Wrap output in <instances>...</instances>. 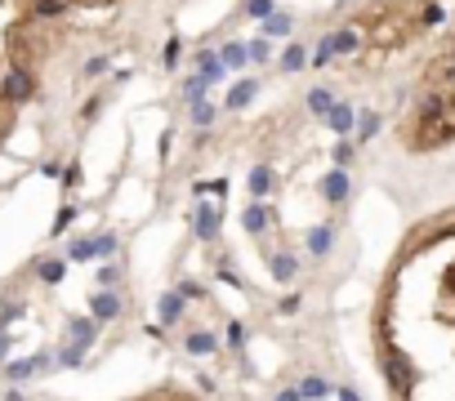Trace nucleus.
<instances>
[{
    "mask_svg": "<svg viewBox=\"0 0 455 401\" xmlns=\"http://www.w3.org/2000/svg\"><path fill=\"white\" fill-rule=\"evenodd\" d=\"M303 397H326V384L321 379H303Z\"/></svg>",
    "mask_w": 455,
    "mask_h": 401,
    "instance_id": "29",
    "label": "nucleus"
},
{
    "mask_svg": "<svg viewBox=\"0 0 455 401\" xmlns=\"http://www.w3.org/2000/svg\"><path fill=\"white\" fill-rule=\"evenodd\" d=\"M196 76H201L205 85H214V81H219V76H223V63H219V54H201V72H196Z\"/></svg>",
    "mask_w": 455,
    "mask_h": 401,
    "instance_id": "5",
    "label": "nucleus"
},
{
    "mask_svg": "<svg viewBox=\"0 0 455 401\" xmlns=\"http://www.w3.org/2000/svg\"><path fill=\"white\" fill-rule=\"evenodd\" d=\"M196 236H201V241H214V236H219V209H210V205L196 209Z\"/></svg>",
    "mask_w": 455,
    "mask_h": 401,
    "instance_id": "3",
    "label": "nucleus"
},
{
    "mask_svg": "<svg viewBox=\"0 0 455 401\" xmlns=\"http://www.w3.org/2000/svg\"><path fill=\"white\" fill-rule=\"evenodd\" d=\"M99 72H108V59H90V63H85V76H99Z\"/></svg>",
    "mask_w": 455,
    "mask_h": 401,
    "instance_id": "34",
    "label": "nucleus"
},
{
    "mask_svg": "<svg viewBox=\"0 0 455 401\" xmlns=\"http://www.w3.org/2000/svg\"><path fill=\"white\" fill-rule=\"evenodd\" d=\"M192 116H196V125H210V121H214V107H210V103H196Z\"/></svg>",
    "mask_w": 455,
    "mask_h": 401,
    "instance_id": "25",
    "label": "nucleus"
},
{
    "mask_svg": "<svg viewBox=\"0 0 455 401\" xmlns=\"http://www.w3.org/2000/svg\"><path fill=\"white\" fill-rule=\"evenodd\" d=\"M179 59H183V45L170 41V45H165V67H179Z\"/></svg>",
    "mask_w": 455,
    "mask_h": 401,
    "instance_id": "27",
    "label": "nucleus"
},
{
    "mask_svg": "<svg viewBox=\"0 0 455 401\" xmlns=\"http://www.w3.org/2000/svg\"><path fill=\"white\" fill-rule=\"evenodd\" d=\"M451 85H455V67H451Z\"/></svg>",
    "mask_w": 455,
    "mask_h": 401,
    "instance_id": "39",
    "label": "nucleus"
},
{
    "mask_svg": "<svg viewBox=\"0 0 455 401\" xmlns=\"http://www.w3.org/2000/svg\"><path fill=\"white\" fill-rule=\"evenodd\" d=\"M245 54H250V59L259 63V59H268V45H263V41H254V45H250V50H245Z\"/></svg>",
    "mask_w": 455,
    "mask_h": 401,
    "instance_id": "35",
    "label": "nucleus"
},
{
    "mask_svg": "<svg viewBox=\"0 0 455 401\" xmlns=\"http://www.w3.org/2000/svg\"><path fill=\"white\" fill-rule=\"evenodd\" d=\"M0 138H5V130H0Z\"/></svg>",
    "mask_w": 455,
    "mask_h": 401,
    "instance_id": "40",
    "label": "nucleus"
},
{
    "mask_svg": "<svg viewBox=\"0 0 455 401\" xmlns=\"http://www.w3.org/2000/svg\"><path fill=\"white\" fill-rule=\"evenodd\" d=\"M303 63H308V54H303V50H299V45H290V50H286V54H281V67H286V72H299V67H303Z\"/></svg>",
    "mask_w": 455,
    "mask_h": 401,
    "instance_id": "18",
    "label": "nucleus"
},
{
    "mask_svg": "<svg viewBox=\"0 0 455 401\" xmlns=\"http://www.w3.org/2000/svg\"><path fill=\"white\" fill-rule=\"evenodd\" d=\"M321 192H326V200H335V205H339V200L348 196V178H344V169H335V174L321 178Z\"/></svg>",
    "mask_w": 455,
    "mask_h": 401,
    "instance_id": "4",
    "label": "nucleus"
},
{
    "mask_svg": "<svg viewBox=\"0 0 455 401\" xmlns=\"http://www.w3.org/2000/svg\"><path fill=\"white\" fill-rule=\"evenodd\" d=\"M63 272H68V263H63V259H45L41 263V281H63Z\"/></svg>",
    "mask_w": 455,
    "mask_h": 401,
    "instance_id": "17",
    "label": "nucleus"
},
{
    "mask_svg": "<svg viewBox=\"0 0 455 401\" xmlns=\"http://www.w3.org/2000/svg\"><path fill=\"white\" fill-rule=\"evenodd\" d=\"M348 125H353V112H348V107H330V130L348 134Z\"/></svg>",
    "mask_w": 455,
    "mask_h": 401,
    "instance_id": "16",
    "label": "nucleus"
},
{
    "mask_svg": "<svg viewBox=\"0 0 455 401\" xmlns=\"http://www.w3.org/2000/svg\"><path fill=\"white\" fill-rule=\"evenodd\" d=\"M272 276H277V281H290V276H295V254H277V259H272Z\"/></svg>",
    "mask_w": 455,
    "mask_h": 401,
    "instance_id": "10",
    "label": "nucleus"
},
{
    "mask_svg": "<svg viewBox=\"0 0 455 401\" xmlns=\"http://www.w3.org/2000/svg\"><path fill=\"white\" fill-rule=\"evenodd\" d=\"M183 317V294H165L161 299V321H179Z\"/></svg>",
    "mask_w": 455,
    "mask_h": 401,
    "instance_id": "7",
    "label": "nucleus"
},
{
    "mask_svg": "<svg viewBox=\"0 0 455 401\" xmlns=\"http://www.w3.org/2000/svg\"><path fill=\"white\" fill-rule=\"evenodd\" d=\"M72 218H76V209H72V205H63V209H59V218H54V232H63Z\"/></svg>",
    "mask_w": 455,
    "mask_h": 401,
    "instance_id": "30",
    "label": "nucleus"
},
{
    "mask_svg": "<svg viewBox=\"0 0 455 401\" xmlns=\"http://www.w3.org/2000/svg\"><path fill=\"white\" fill-rule=\"evenodd\" d=\"M250 99H254V81H241V85H232V94H228V107H245Z\"/></svg>",
    "mask_w": 455,
    "mask_h": 401,
    "instance_id": "8",
    "label": "nucleus"
},
{
    "mask_svg": "<svg viewBox=\"0 0 455 401\" xmlns=\"http://www.w3.org/2000/svg\"><path fill=\"white\" fill-rule=\"evenodd\" d=\"M277 401H299V393H281V397H277Z\"/></svg>",
    "mask_w": 455,
    "mask_h": 401,
    "instance_id": "37",
    "label": "nucleus"
},
{
    "mask_svg": "<svg viewBox=\"0 0 455 401\" xmlns=\"http://www.w3.org/2000/svg\"><path fill=\"white\" fill-rule=\"evenodd\" d=\"M335 161H339V165H348V161H353V143H339V147H335Z\"/></svg>",
    "mask_w": 455,
    "mask_h": 401,
    "instance_id": "33",
    "label": "nucleus"
},
{
    "mask_svg": "<svg viewBox=\"0 0 455 401\" xmlns=\"http://www.w3.org/2000/svg\"><path fill=\"white\" fill-rule=\"evenodd\" d=\"M245 14H250V18H268L272 14V0H245Z\"/></svg>",
    "mask_w": 455,
    "mask_h": 401,
    "instance_id": "24",
    "label": "nucleus"
},
{
    "mask_svg": "<svg viewBox=\"0 0 455 401\" xmlns=\"http://www.w3.org/2000/svg\"><path fill=\"white\" fill-rule=\"evenodd\" d=\"M308 107L317 112V116H330V107H335V103H330V90H312L308 94Z\"/></svg>",
    "mask_w": 455,
    "mask_h": 401,
    "instance_id": "12",
    "label": "nucleus"
},
{
    "mask_svg": "<svg viewBox=\"0 0 455 401\" xmlns=\"http://www.w3.org/2000/svg\"><path fill=\"white\" fill-rule=\"evenodd\" d=\"M183 99L192 103V107H196V103H205V81H201V76H192V81H188V94H183Z\"/></svg>",
    "mask_w": 455,
    "mask_h": 401,
    "instance_id": "20",
    "label": "nucleus"
},
{
    "mask_svg": "<svg viewBox=\"0 0 455 401\" xmlns=\"http://www.w3.org/2000/svg\"><path fill=\"white\" fill-rule=\"evenodd\" d=\"M219 63H223V67H241V63H245V45H241V41H232V45H223V54H219Z\"/></svg>",
    "mask_w": 455,
    "mask_h": 401,
    "instance_id": "9",
    "label": "nucleus"
},
{
    "mask_svg": "<svg viewBox=\"0 0 455 401\" xmlns=\"http://www.w3.org/2000/svg\"><path fill=\"white\" fill-rule=\"evenodd\" d=\"M210 348H214V339H210V334H192V339H188V352H196V357H205Z\"/></svg>",
    "mask_w": 455,
    "mask_h": 401,
    "instance_id": "21",
    "label": "nucleus"
},
{
    "mask_svg": "<svg viewBox=\"0 0 455 401\" xmlns=\"http://www.w3.org/2000/svg\"><path fill=\"white\" fill-rule=\"evenodd\" d=\"M72 259H94V245L90 241H76L72 245Z\"/></svg>",
    "mask_w": 455,
    "mask_h": 401,
    "instance_id": "32",
    "label": "nucleus"
},
{
    "mask_svg": "<svg viewBox=\"0 0 455 401\" xmlns=\"http://www.w3.org/2000/svg\"><path fill=\"white\" fill-rule=\"evenodd\" d=\"M68 326H72V334H76V348H85V343L94 339V326H90V321H85V317H72Z\"/></svg>",
    "mask_w": 455,
    "mask_h": 401,
    "instance_id": "15",
    "label": "nucleus"
},
{
    "mask_svg": "<svg viewBox=\"0 0 455 401\" xmlns=\"http://www.w3.org/2000/svg\"><path fill=\"white\" fill-rule=\"evenodd\" d=\"M94 254H112V250H117V236H94Z\"/></svg>",
    "mask_w": 455,
    "mask_h": 401,
    "instance_id": "26",
    "label": "nucleus"
},
{
    "mask_svg": "<svg viewBox=\"0 0 455 401\" xmlns=\"http://www.w3.org/2000/svg\"><path fill=\"white\" fill-rule=\"evenodd\" d=\"M353 45H357V36H353V32H339V36H330V50H335V54H348Z\"/></svg>",
    "mask_w": 455,
    "mask_h": 401,
    "instance_id": "22",
    "label": "nucleus"
},
{
    "mask_svg": "<svg viewBox=\"0 0 455 401\" xmlns=\"http://www.w3.org/2000/svg\"><path fill=\"white\" fill-rule=\"evenodd\" d=\"M308 250L312 254H326L330 250V227H312V232H308Z\"/></svg>",
    "mask_w": 455,
    "mask_h": 401,
    "instance_id": "13",
    "label": "nucleus"
},
{
    "mask_svg": "<svg viewBox=\"0 0 455 401\" xmlns=\"http://www.w3.org/2000/svg\"><path fill=\"white\" fill-rule=\"evenodd\" d=\"M375 130H379V116H375V112H366V116H362V130H357V134H362V138H371Z\"/></svg>",
    "mask_w": 455,
    "mask_h": 401,
    "instance_id": "28",
    "label": "nucleus"
},
{
    "mask_svg": "<svg viewBox=\"0 0 455 401\" xmlns=\"http://www.w3.org/2000/svg\"><path fill=\"white\" fill-rule=\"evenodd\" d=\"M268 187H272V169H250V192L254 196H263V192H268Z\"/></svg>",
    "mask_w": 455,
    "mask_h": 401,
    "instance_id": "14",
    "label": "nucleus"
},
{
    "mask_svg": "<svg viewBox=\"0 0 455 401\" xmlns=\"http://www.w3.org/2000/svg\"><path fill=\"white\" fill-rule=\"evenodd\" d=\"M330 54H335V50H330V36H326V41L317 45V59H312V63H317V67H326V63H330Z\"/></svg>",
    "mask_w": 455,
    "mask_h": 401,
    "instance_id": "31",
    "label": "nucleus"
},
{
    "mask_svg": "<svg viewBox=\"0 0 455 401\" xmlns=\"http://www.w3.org/2000/svg\"><path fill=\"white\" fill-rule=\"evenodd\" d=\"M90 308H94V317H99V321H117V317H121V299H117L112 290L94 294V303H90Z\"/></svg>",
    "mask_w": 455,
    "mask_h": 401,
    "instance_id": "2",
    "label": "nucleus"
},
{
    "mask_svg": "<svg viewBox=\"0 0 455 401\" xmlns=\"http://www.w3.org/2000/svg\"><path fill=\"white\" fill-rule=\"evenodd\" d=\"M5 99H14V103L32 99V76H27V72H18V67H14V72L5 76Z\"/></svg>",
    "mask_w": 455,
    "mask_h": 401,
    "instance_id": "1",
    "label": "nucleus"
},
{
    "mask_svg": "<svg viewBox=\"0 0 455 401\" xmlns=\"http://www.w3.org/2000/svg\"><path fill=\"white\" fill-rule=\"evenodd\" d=\"M36 14H41V18H54V14H63V9H68V5H63V0H36Z\"/></svg>",
    "mask_w": 455,
    "mask_h": 401,
    "instance_id": "23",
    "label": "nucleus"
},
{
    "mask_svg": "<svg viewBox=\"0 0 455 401\" xmlns=\"http://www.w3.org/2000/svg\"><path fill=\"white\" fill-rule=\"evenodd\" d=\"M41 366H45L41 357H32V361H14V366H9V375H14V379H27V375H36Z\"/></svg>",
    "mask_w": 455,
    "mask_h": 401,
    "instance_id": "19",
    "label": "nucleus"
},
{
    "mask_svg": "<svg viewBox=\"0 0 455 401\" xmlns=\"http://www.w3.org/2000/svg\"><path fill=\"white\" fill-rule=\"evenodd\" d=\"M263 223H268V209H263V205H250V209L241 214V227H245V232H263Z\"/></svg>",
    "mask_w": 455,
    "mask_h": 401,
    "instance_id": "6",
    "label": "nucleus"
},
{
    "mask_svg": "<svg viewBox=\"0 0 455 401\" xmlns=\"http://www.w3.org/2000/svg\"><path fill=\"white\" fill-rule=\"evenodd\" d=\"M339 397H344V401H357V393H348V388H344V393H339Z\"/></svg>",
    "mask_w": 455,
    "mask_h": 401,
    "instance_id": "38",
    "label": "nucleus"
},
{
    "mask_svg": "<svg viewBox=\"0 0 455 401\" xmlns=\"http://www.w3.org/2000/svg\"><path fill=\"white\" fill-rule=\"evenodd\" d=\"M286 32H290L286 14H268V18H263V36H286Z\"/></svg>",
    "mask_w": 455,
    "mask_h": 401,
    "instance_id": "11",
    "label": "nucleus"
},
{
    "mask_svg": "<svg viewBox=\"0 0 455 401\" xmlns=\"http://www.w3.org/2000/svg\"><path fill=\"white\" fill-rule=\"evenodd\" d=\"M117 276H121L117 267H99V281H103V285H112V281H117Z\"/></svg>",
    "mask_w": 455,
    "mask_h": 401,
    "instance_id": "36",
    "label": "nucleus"
}]
</instances>
